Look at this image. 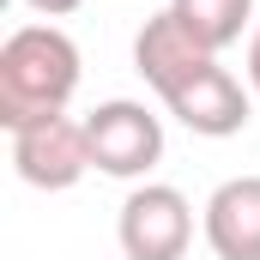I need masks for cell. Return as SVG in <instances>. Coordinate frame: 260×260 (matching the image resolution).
Wrapping results in <instances>:
<instances>
[{
	"instance_id": "3957f363",
	"label": "cell",
	"mask_w": 260,
	"mask_h": 260,
	"mask_svg": "<svg viewBox=\"0 0 260 260\" xmlns=\"http://www.w3.org/2000/svg\"><path fill=\"white\" fill-rule=\"evenodd\" d=\"M115 236H121L127 260H182L188 242H194V206L170 182H145L121 200Z\"/></svg>"
},
{
	"instance_id": "6da1fadb",
	"label": "cell",
	"mask_w": 260,
	"mask_h": 260,
	"mask_svg": "<svg viewBox=\"0 0 260 260\" xmlns=\"http://www.w3.org/2000/svg\"><path fill=\"white\" fill-rule=\"evenodd\" d=\"M79 91V49L55 24H18L0 43V127L18 133L30 121L67 115Z\"/></svg>"
},
{
	"instance_id": "ba28073f",
	"label": "cell",
	"mask_w": 260,
	"mask_h": 260,
	"mask_svg": "<svg viewBox=\"0 0 260 260\" xmlns=\"http://www.w3.org/2000/svg\"><path fill=\"white\" fill-rule=\"evenodd\" d=\"M30 12H43V18H67V12H79L85 0H24Z\"/></svg>"
},
{
	"instance_id": "5b68a950",
	"label": "cell",
	"mask_w": 260,
	"mask_h": 260,
	"mask_svg": "<svg viewBox=\"0 0 260 260\" xmlns=\"http://www.w3.org/2000/svg\"><path fill=\"white\" fill-rule=\"evenodd\" d=\"M218 61L212 49H200L194 37L170 18V6L157 12V18H145L139 24V37H133V67H139V79L157 91V97H170V91H182L194 73H206V67Z\"/></svg>"
},
{
	"instance_id": "8992f818",
	"label": "cell",
	"mask_w": 260,
	"mask_h": 260,
	"mask_svg": "<svg viewBox=\"0 0 260 260\" xmlns=\"http://www.w3.org/2000/svg\"><path fill=\"white\" fill-rule=\"evenodd\" d=\"M206 242L218 260H260V176H230L212 188Z\"/></svg>"
},
{
	"instance_id": "277c9868",
	"label": "cell",
	"mask_w": 260,
	"mask_h": 260,
	"mask_svg": "<svg viewBox=\"0 0 260 260\" xmlns=\"http://www.w3.org/2000/svg\"><path fill=\"white\" fill-rule=\"evenodd\" d=\"M12 170H18L30 188H43V194L73 188V182L91 170V139H85V121L49 115V121L18 127V133H12Z\"/></svg>"
},
{
	"instance_id": "9c48e42d",
	"label": "cell",
	"mask_w": 260,
	"mask_h": 260,
	"mask_svg": "<svg viewBox=\"0 0 260 260\" xmlns=\"http://www.w3.org/2000/svg\"><path fill=\"white\" fill-rule=\"evenodd\" d=\"M248 91L260 97V18H254V37H248Z\"/></svg>"
},
{
	"instance_id": "7a4b0ae2",
	"label": "cell",
	"mask_w": 260,
	"mask_h": 260,
	"mask_svg": "<svg viewBox=\"0 0 260 260\" xmlns=\"http://www.w3.org/2000/svg\"><path fill=\"white\" fill-rule=\"evenodd\" d=\"M85 139H91V170L97 176H115V182L145 176L164 157V121L145 103H127V97L97 103L85 115Z\"/></svg>"
},
{
	"instance_id": "52a82bcc",
	"label": "cell",
	"mask_w": 260,
	"mask_h": 260,
	"mask_svg": "<svg viewBox=\"0 0 260 260\" xmlns=\"http://www.w3.org/2000/svg\"><path fill=\"white\" fill-rule=\"evenodd\" d=\"M170 18L194 37L200 49L224 55L230 43H242V24L260 18V0H170Z\"/></svg>"
}]
</instances>
